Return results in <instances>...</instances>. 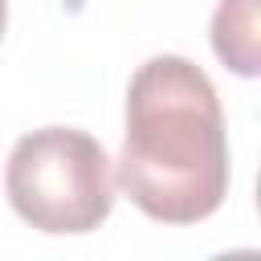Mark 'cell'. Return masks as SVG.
Here are the masks:
<instances>
[{"instance_id": "1", "label": "cell", "mask_w": 261, "mask_h": 261, "mask_svg": "<svg viewBox=\"0 0 261 261\" xmlns=\"http://www.w3.org/2000/svg\"><path fill=\"white\" fill-rule=\"evenodd\" d=\"M228 175L224 110L208 73L179 53L143 61L126 86L118 188L151 220L196 224L224 204Z\"/></svg>"}, {"instance_id": "2", "label": "cell", "mask_w": 261, "mask_h": 261, "mask_svg": "<svg viewBox=\"0 0 261 261\" xmlns=\"http://www.w3.org/2000/svg\"><path fill=\"white\" fill-rule=\"evenodd\" d=\"M4 192L12 212L49 237L94 232L114 208L106 147L77 126H41L16 139Z\"/></svg>"}, {"instance_id": "3", "label": "cell", "mask_w": 261, "mask_h": 261, "mask_svg": "<svg viewBox=\"0 0 261 261\" xmlns=\"http://www.w3.org/2000/svg\"><path fill=\"white\" fill-rule=\"evenodd\" d=\"M212 49L241 77L257 73V0H220L212 16Z\"/></svg>"}, {"instance_id": "4", "label": "cell", "mask_w": 261, "mask_h": 261, "mask_svg": "<svg viewBox=\"0 0 261 261\" xmlns=\"http://www.w3.org/2000/svg\"><path fill=\"white\" fill-rule=\"evenodd\" d=\"M4 24H8V0H0V37H4Z\"/></svg>"}]
</instances>
